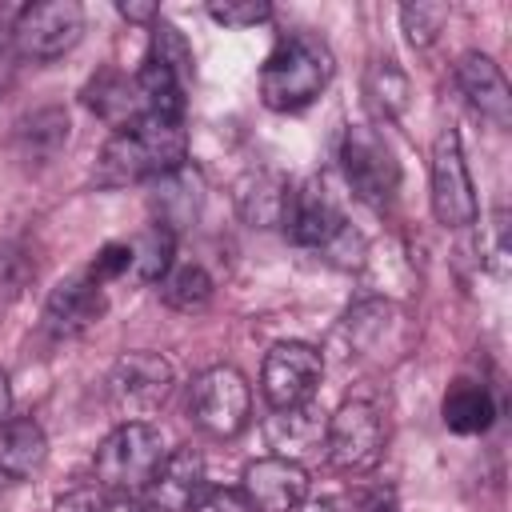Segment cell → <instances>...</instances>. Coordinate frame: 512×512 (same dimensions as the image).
Returning a JSON list of instances; mask_svg holds the SVG:
<instances>
[{
  "instance_id": "cell-35",
  "label": "cell",
  "mask_w": 512,
  "mask_h": 512,
  "mask_svg": "<svg viewBox=\"0 0 512 512\" xmlns=\"http://www.w3.org/2000/svg\"><path fill=\"white\" fill-rule=\"evenodd\" d=\"M100 512H148V508H144L136 496H108Z\"/></svg>"
},
{
  "instance_id": "cell-15",
  "label": "cell",
  "mask_w": 512,
  "mask_h": 512,
  "mask_svg": "<svg viewBox=\"0 0 512 512\" xmlns=\"http://www.w3.org/2000/svg\"><path fill=\"white\" fill-rule=\"evenodd\" d=\"M456 84L460 92L468 96V104L492 120L496 128H508L512 124V84L504 76V68L488 56V52H464L456 60Z\"/></svg>"
},
{
  "instance_id": "cell-3",
  "label": "cell",
  "mask_w": 512,
  "mask_h": 512,
  "mask_svg": "<svg viewBox=\"0 0 512 512\" xmlns=\"http://www.w3.org/2000/svg\"><path fill=\"white\" fill-rule=\"evenodd\" d=\"M160 460H164L160 428L148 420H124L100 440L92 456V476L108 496H140L156 476Z\"/></svg>"
},
{
  "instance_id": "cell-14",
  "label": "cell",
  "mask_w": 512,
  "mask_h": 512,
  "mask_svg": "<svg viewBox=\"0 0 512 512\" xmlns=\"http://www.w3.org/2000/svg\"><path fill=\"white\" fill-rule=\"evenodd\" d=\"M208 488L204 476V456L192 444H180L172 452H164L156 476L148 480L144 496L156 512H192V504L200 500V492Z\"/></svg>"
},
{
  "instance_id": "cell-6",
  "label": "cell",
  "mask_w": 512,
  "mask_h": 512,
  "mask_svg": "<svg viewBox=\"0 0 512 512\" xmlns=\"http://www.w3.org/2000/svg\"><path fill=\"white\" fill-rule=\"evenodd\" d=\"M340 168H344V180L356 192V200H364L372 208H384L400 188L396 152L368 124H348V132L340 140Z\"/></svg>"
},
{
  "instance_id": "cell-11",
  "label": "cell",
  "mask_w": 512,
  "mask_h": 512,
  "mask_svg": "<svg viewBox=\"0 0 512 512\" xmlns=\"http://www.w3.org/2000/svg\"><path fill=\"white\" fill-rule=\"evenodd\" d=\"M280 228L296 244H304V248H328L344 232L340 200L332 196V188L324 180H308V184H300V188L288 192Z\"/></svg>"
},
{
  "instance_id": "cell-24",
  "label": "cell",
  "mask_w": 512,
  "mask_h": 512,
  "mask_svg": "<svg viewBox=\"0 0 512 512\" xmlns=\"http://www.w3.org/2000/svg\"><path fill=\"white\" fill-rule=\"evenodd\" d=\"M128 252H132L128 272H132L136 280H144V284H160V280L168 276V268H172L176 236H172L168 228H160V224H148V228L128 244Z\"/></svg>"
},
{
  "instance_id": "cell-25",
  "label": "cell",
  "mask_w": 512,
  "mask_h": 512,
  "mask_svg": "<svg viewBox=\"0 0 512 512\" xmlns=\"http://www.w3.org/2000/svg\"><path fill=\"white\" fill-rule=\"evenodd\" d=\"M156 292L172 312H200V308H208L216 284L200 264H172Z\"/></svg>"
},
{
  "instance_id": "cell-13",
  "label": "cell",
  "mask_w": 512,
  "mask_h": 512,
  "mask_svg": "<svg viewBox=\"0 0 512 512\" xmlns=\"http://www.w3.org/2000/svg\"><path fill=\"white\" fill-rule=\"evenodd\" d=\"M104 288L88 276V272H76L68 280H60L48 300H44V332L56 336V340H72L80 332H88L100 316H104Z\"/></svg>"
},
{
  "instance_id": "cell-21",
  "label": "cell",
  "mask_w": 512,
  "mask_h": 512,
  "mask_svg": "<svg viewBox=\"0 0 512 512\" xmlns=\"http://www.w3.org/2000/svg\"><path fill=\"white\" fill-rule=\"evenodd\" d=\"M440 416L452 432L460 436H476V432H488L492 420H496V400L484 384L476 380H456L448 392H444V404H440Z\"/></svg>"
},
{
  "instance_id": "cell-7",
  "label": "cell",
  "mask_w": 512,
  "mask_h": 512,
  "mask_svg": "<svg viewBox=\"0 0 512 512\" xmlns=\"http://www.w3.org/2000/svg\"><path fill=\"white\" fill-rule=\"evenodd\" d=\"M84 36V8L76 0H40L24 4L12 16V44L24 60H56L72 52Z\"/></svg>"
},
{
  "instance_id": "cell-2",
  "label": "cell",
  "mask_w": 512,
  "mask_h": 512,
  "mask_svg": "<svg viewBox=\"0 0 512 512\" xmlns=\"http://www.w3.org/2000/svg\"><path fill=\"white\" fill-rule=\"evenodd\" d=\"M332 68V52L316 32H284L260 68V96L276 112H300L328 88Z\"/></svg>"
},
{
  "instance_id": "cell-10",
  "label": "cell",
  "mask_w": 512,
  "mask_h": 512,
  "mask_svg": "<svg viewBox=\"0 0 512 512\" xmlns=\"http://www.w3.org/2000/svg\"><path fill=\"white\" fill-rule=\"evenodd\" d=\"M324 380V356L312 344L300 340H280L272 344V352L264 356V372H260V388L264 400L272 408H296L308 404L316 396Z\"/></svg>"
},
{
  "instance_id": "cell-26",
  "label": "cell",
  "mask_w": 512,
  "mask_h": 512,
  "mask_svg": "<svg viewBox=\"0 0 512 512\" xmlns=\"http://www.w3.org/2000/svg\"><path fill=\"white\" fill-rule=\"evenodd\" d=\"M364 96L380 116L396 120V116H404L412 88H408V76L396 68V60H372L364 72Z\"/></svg>"
},
{
  "instance_id": "cell-30",
  "label": "cell",
  "mask_w": 512,
  "mask_h": 512,
  "mask_svg": "<svg viewBox=\"0 0 512 512\" xmlns=\"http://www.w3.org/2000/svg\"><path fill=\"white\" fill-rule=\"evenodd\" d=\"M128 264H132V252H128V244H104L100 252H96V260L84 268L100 288L108 284V280H116V276H124L128 272Z\"/></svg>"
},
{
  "instance_id": "cell-23",
  "label": "cell",
  "mask_w": 512,
  "mask_h": 512,
  "mask_svg": "<svg viewBox=\"0 0 512 512\" xmlns=\"http://www.w3.org/2000/svg\"><path fill=\"white\" fill-rule=\"evenodd\" d=\"M396 308L388 300H360L356 308H348V316L340 320V336L348 340V352L368 356L380 348V340H388V332L396 328Z\"/></svg>"
},
{
  "instance_id": "cell-29",
  "label": "cell",
  "mask_w": 512,
  "mask_h": 512,
  "mask_svg": "<svg viewBox=\"0 0 512 512\" xmlns=\"http://www.w3.org/2000/svg\"><path fill=\"white\" fill-rule=\"evenodd\" d=\"M208 16L224 28H256L272 16V4L268 0H212Z\"/></svg>"
},
{
  "instance_id": "cell-12",
  "label": "cell",
  "mask_w": 512,
  "mask_h": 512,
  "mask_svg": "<svg viewBox=\"0 0 512 512\" xmlns=\"http://www.w3.org/2000/svg\"><path fill=\"white\" fill-rule=\"evenodd\" d=\"M240 492L252 512H300L308 496V468L284 456H260L244 468Z\"/></svg>"
},
{
  "instance_id": "cell-36",
  "label": "cell",
  "mask_w": 512,
  "mask_h": 512,
  "mask_svg": "<svg viewBox=\"0 0 512 512\" xmlns=\"http://www.w3.org/2000/svg\"><path fill=\"white\" fill-rule=\"evenodd\" d=\"M8 412H12V388H8V376L0 372V424L8 420Z\"/></svg>"
},
{
  "instance_id": "cell-18",
  "label": "cell",
  "mask_w": 512,
  "mask_h": 512,
  "mask_svg": "<svg viewBox=\"0 0 512 512\" xmlns=\"http://www.w3.org/2000/svg\"><path fill=\"white\" fill-rule=\"evenodd\" d=\"M68 112L60 104H44V108H32L24 112L16 124H12V148L24 164H52L64 148H68Z\"/></svg>"
},
{
  "instance_id": "cell-1",
  "label": "cell",
  "mask_w": 512,
  "mask_h": 512,
  "mask_svg": "<svg viewBox=\"0 0 512 512\" xmlns=\"http://www.w3.org/2000/svg\"><path fill=\"white\" fill-rule=\"evenodd\" d=\"M180 164H188L184 120L140 116L132 128L108 136L100 164H96V180L100 184H136V180H156Z\"/></svg>"
},
{
  "instance_id": "cell-5",
  "label": "cell",
  "mask_w": 512,
  "mask_h": 512,
  "mask_svg": "<svg viewBox=\"0 0 512 512\" xmlns=\"http://www.w3.org/2000/svg\"><path fill=\"white\" fill-rule=\"evenodd\" d=\"M176 372L160 352H124L112 368H108V404L112 412L124 420H148L152 412L164 408V400L172 396Z\"/></svg>"
},
{
  "instance_id": "cell-8",
  "label": "cell",
  "mask_w": 512,
  "mask_h": 512,
  "mask_svg": "<svg viewBox=\"0 0 512 512\" xmlns=\"http://www.w3.org/2000/svg\"><path fill=\"white\" fill-rule=\"evenodd\" d=\"M384 416L372 400H344L328 416V436H324V456L340 472H368L384 456Z\"/></svg>"
},
{
  "instance_id": "cell-4",
  "label": "cell",
  "mask_w": 512,
  "mask_h": 512,
  "mask_svg": "<svg viewBox=\"0 0 512 512\" xmlns=\"http://www.w3.org/2000/svg\"><path fill=\"white\" fill-rule=\"evenodd\" d=\"M188 416L200 432L228 440L236 432L248 428L252 416V388L248 380L232 368V364H216L204 368L192 384H188Z\"/></svg>"
},
{
  "instance_id": "cell-16",
  "label": "cell",
  "mask_w": 512,
  "mask_h": 512,
  "mask_svg": "<svg viewBox=\"0 0 512 512\" xmlns=\"http://www.w3.org/2000/svg\"><path fill=\"white\" fill-rule=\"evenodd\" d=\"M204 204V180L192 164H180L156 180H148V208H152V224L168 228L172 236L184 232L188 224H196Z\"/></svg>"
},
{
  "instance_id": "cell-9",
  "label": "cell",
  "mask_w": 512,
  "mask_h": 512,
  "mask_svg": "<svg viewBox=\"0 0 512 512\" xmlns=\"http://www.w3.org/2000/svg\"><path fill=\"white\" fill-rule=\"evenodd\" d=\"M428 180H432V216L444 228H468L476 220L480 204H476V188H472L468 160H464L456 128H440L436 132Z\"/></svg>"
},
{
  "instance_id": "cell-32",
  "label": "cell",
  "mask_w": 512,
  "mask_h": 512,
  "mask_svg": "<svg viewBox=\"0 0 512 512\" xmlns=\"http://www.w3.org/2000/svg\"><path fill=\"white\" fill-rule=\"evenodd\" d=\"M192 512H252L240 488H204Z\"/></svg>"
},
{
  "instance_id": "cell-33",
  "label": "cell",
  "mask_w": 512,
  "mask_h": 512,
  "mask_svg": "<svg viewBox=\"0 0 512 512\" xmlns=\"http://www.w3.org/2000/svg\"><path fill=\"white\" fill-rule=\"evenodd\" d=\"M12 68H16V44H12V24L0 20V88L12 80Z\"/></svg>"
},
{
  "instance_id": "cell-27",
  "label": "cell",
  "mask_w": 512,
  "mask_h": 512,
  "mask_svg": "<svg viewBox=\"0 0 512 512\" xmlns=\"http://www.w3.org/2000/svg\"><path fill=\"white\" fill-rule=\"evenodd\" d=\"M148 60H156L160 68H168V72L180 76L184 84L192 80V44H188V36H184L176 24H168V20H156V24H152Z\"/></svg>"
},
{
  "instance_id": "cell-17",
  "label": "cell",
  "mask_w": 512,
  "mask_h": 512,
  "mask_svg": "<svg viewBox=\"0 0 512 512\" xmlns=\"http://www.w3.org/2000/svg\"><path fill=\"white\" fill-rule=\"evenodd\" d=\"M264 436L272 456L284 460H304V456H320L324 452V436H328V416L308 400L296 408H272V416L264 420Z\"/></svg>"
},
{
  "instance_id": "cell-19",
  "label": "cell",
  "mask_w": 512,
  "mask_h": 512,
  "mask_svg": "<svg viewBox=\"0 0 512 512\" xmlns=\"http://www.w3.org/2000/svg\"><path fill=\"white\" fill-rule=\"evenodd\" d=\"M84 104L112 128V132H124L132 128L144 108H140V92H136V76H124L116 68H100L88 84H84Z\"/></svg>"
},
{
  "instance_id": "cell-20",
  "label": "cell",
  "mask_w": 512,
  "mask_h": 512,
  "mask_svg": "<svg viewBox=\"0 0 512 512\" xmlns=\"http://www.w3.org/2000/svg\"><path fill=\"white\" fill-rule=\"evenodd\" d=\"M48 460V436L28 416H8L0 424V476L4 480H28Z\"/></svg>"
},
{
  "instance_id": "cell-31",
  "label": "cell",
  "mask_w": 512,
  "mask_h": 512,
  "mask_svg": "<svg viewBox=\"0 0 512 512\" xmlns=\"http://www.w3.org/2000/svg\"><path fill=\"white\" fill-rule=\"evenodd\" d=\"M108 500V492L92 480V484H80V488H68L64 496H56L52 512H100Z\"/></svg>"
},
{
  "instance_id": "cell-34",
  "label": "cell",
  "mask_w": 512,
  "mask_h": 512,
  "mask_svg": "<svg viewBox=\"0 0 512 512\" xmlns=\"http://www.w3.org/2000/svg\"><path fill=\"white\" fill-rule=\"evenodd\" d=\"M116 12H120L124 20H132V24H148V28L160 20V8H156V4H132V0H120Z\"/></svg>"
},
{
  "instance_id": "cell-28",
  "label": "cell",
  "mask_w": 512,
  "mask_h": 512,
  "mask_svg": "<svg viewBox=\"0 0 512 512\" xmlns=\"http://www.w3.org/2000/svg\"><path fill=\"white\" fill-rule=\"evenodd\" d=\"M444 24H448V4L416 0V4H404L400 8V32L408 36L412 48H432L440 40Z\"/></svg>"
},
{
  "instance_id": "cell-22",
  "label": "cell",
  "mask_w": 512,
  "mask_h": 512,
  "mask_svg": "<svg viewBox=\"0 0 512 512\" xmlns=\"http://www.w3.org/2000/svg\"><path fill=\"white\" fill-rule=\"evenodd\" d=\"M288 192L292 184L276 172H248L240 184H236V208L248 224H280L284 220V204H288Z\"/></svg>"
}]
</instances>
